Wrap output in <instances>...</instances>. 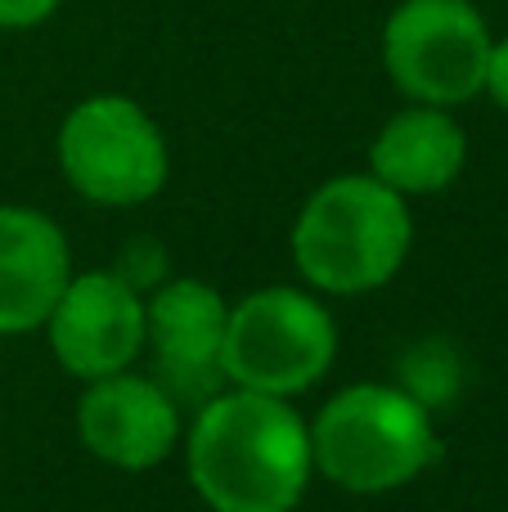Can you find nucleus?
I'll return each mask as SVG.
<instances>
[{
    "mask_svg": "<svg viewBox=\"0 0 508 512\" xmlns=\"http://www.w3.org/2000/svg\"><path fill=\"white\" fill-rule=\"evenodd\" d=\"M185 468L212 512H293L311 486V427L261 391H216L185 436Z\"/></svg>",
    "mask_w": 508,
    "mask_h": 512,
    "instance_id": "f257e3e1",
    "label": "nucleus"
},
{
    "mask_svg": "<svg viewBox=\"0 0 508 512\" xmlns=\"http://www.w3.org/2000/svg\"><path fill=\"white\" fill-rule=\"evenodd\" d=\"M410 243V203L374 176L324 180L293 221L297 270L329 297H356L392 283L410 256Z\"/></svg>",
    "mask_w": 508,
    "mask_h": 512,
    "instance_id": "f03ea898",
    "label": "nucleus"
},
{
    "mask_svg": "<svg viewBox=\"0 0 508 512\" xmlns=\"http://www.w3.org/2000/svg\"><path fill=\"white\" fill-rule=\"evenodd\" d=\"M315 472L347 495H392L441 459L432 409L405 387L360 382L320 409L311 423Z\"/></svg>",
    "mask_w": 508,
    "mask_h": 512,
    "instance_id": "7ed1b4c3",
    "label": "nucleus"
},
{
    "mask_svg": "<svg viewBox=\"0 0 508 512\" xmlns=\"http://www.w3.org/2000/svg\"><path fill=\"white\" fill-rule=\"evenodd\" d=\"M338 355L329 306L297 288H261L230 306L225 319V382L293 400L311 391Z\"/></svg>",
    "mask_w": 508,
    "mask_h": 512,
    "instance_id": "20e7f679",
    "label": "nucleus"
},
{
    "mask_svg": "<svg viewBox=\"0 0 508 512\" xmlns=\"http://www.w3.org/2000/svg\"><path fill=\"white\" fill-rule=\"evenodd\" d=\"M59 171L86 203L140 207L162 194L171 153L135 99L90 95L59 126Z\"/></svg>",
    "mask_w": 508,
    "mask_h": 512,
    "instance_id": "39448f33",
    "label": "nucleus"
},
{
    "mask_svg": "<svg viewBox=\"0 0 508 512\" xmlns=\"http://www.w3.org/2000/svg\"><path fill=\"white\" fill-rule=\"evenodd\" d=\"M491 27L473 0H401L383 27V68L414 104L459 108L482 95Z\"/></svg>",
    "mask_w": 508,
    "mask_h": 512,
    "instance_id": "423d86ee",
    "label": "nucleus"
},
{
    "mask_svg": "<svg viewBox=\"0 0 508 512\" xmlns=\"http://www.w3.org/2000/svg\"><path fill=\"white\" fill-rule=\"evenodd\" d=\"M144 328V297L122 270H72L45 319L54 360L86 382L131 369L144 351Z\"/></svg>",
    "mask_w": 508,
    "mask_h": 512,
    "instance_id": "0eeeda50",
    "label": "nucleus"
},
{
    "mask_svg": "<svg viewBox=\"0 0 508 512\" xmlns=\"http://www.w3.org/2000/svg\"><path fill=\"white\" fill-rule=\"evenodd\" d=\"M225 319L230 301L203 279H171L144 301V346L176 405H203L225 391Z\"/></svg>",
    "mask_w": 508,
    "mask_h": 512,
    "instance_id": "6e6552de",
    "label": "nucleus"
},
{
    "mask_svg": "<svg viewBox=\"0 0 508 512\" xmlns=\"http://www.w3.org/2000/svg\"><path fill=\"white\" fill-rule=\"evenodd\" d=\"M77 436L117 472H149L180 445V405L158 378L108 373L86 382L77 400Z\"/></svg>",
    "mask_w": 508,
    "mask_h": 512,
    "instance_id": "1a4fd4ad",
    "label": "nucleus"
},
{
    "mask_svg": "<svg viewBox=\"0 0 508 512\" xmlns=\"http://www.w3.org/2000/svg\"><path fill=\"white\" fill-rule=\"evenodd\" d=\"M72 279L68 234L32 207H0V333L45 328Z\"/></svg>",
    "mask_w": 508,
    "mask_h": 512,
    "instance_id": "9d476101",
    "label": "nucleus"
},
{
    "mask_svg": "<svg viewBox=\"0 0 508 512\" xmlns=\"http://www.w3.org/2000/svg\"><path fill=\"white\" fill-rule=\"evenodd\" d=\"M468 162V135L450 117V108L414 104L387 117V126L369 144V176L396 194H441L459 180Z\"/></svg>",
    "mask_w": 508,
    "mask_h": 512,
    "instance_id": "9b49d317",
    "label": "nucleus"
},
{
    "mask_svg": "<svg viewBox=\"0 0 508 512\" xmlns=\"http://www.w3.org/2000/svg\"><path fill=\"white\" fill-rule=\"evenodd\" d=\"M405 364H419L423 382H419V391H410V396L419 400V405H428V409H432V400L441 405V400L459 387V364H455V355H450L446 342H423Z\"/></svg>",
    "mask_w": 508,
    "mask_h": 512,
    "instance_id": "f8f14e48",
    "label": "nucleus"
},
{
    "mask_svg": "<svg viewBox=\"0 0 508 512\" xmlns=\"http://www.w3.org/2000/svg\"><path fill=\"white\" fill-rule=\"evenodd\" d=\"M59 5L63 0H0V27H9V32L41 27Z\"/></svg>",
    "mask_w": 508,
    "mask_h": 512,
    "instance_id": "ddd939ff",
    "label": "nucleus"
},
{
    "mask_svg": "<svg viewBox=\"0 0 508 512\" xmlns=\"http://www.w3.org/2000/svg\"><path fill=\"white\" fill-rule=\"evenodd\" d=\"M482 95H491L495 108H504V113H508V36L491 41V59H486V86H482Z\"/></svg>",
    "mask_w": 508,
    "mask_h": 512,
    "instance_id": "4468645a",
    "label": "nucleus"
}]
</instances>
